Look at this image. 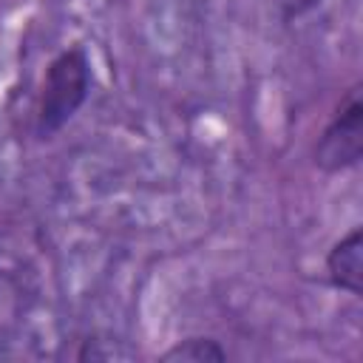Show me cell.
Masks as SVG:
<instances>
[{
	"mask_svg": "<svg viewBox=\"0 0 363 363\" xmlns=\"http://www.w3.org/2000/svg\"><path fill=\"white\" fill-rule=\"evenodd\" d=\"M88 82V57L82 48H68L48 65L37 108V136H51L77 113L85 102Z\"/></svg>",
	"mask_w": 363,
	"mask_h": 363,
	"instance_id": "cell-1",
	"label": "cell"
},
{
	"mask_svg": "<svg viewBox=\"0 0 363 363\" xmlns=\"http://www.w3.org/2000/svg\"><path fill=\"white\" fill-rule=\"evenodd\" d=\"M363 150V108L357 99V88H352L337 108L332 125L323 130L318 142V164L323 170H340L360 159Z\"/></svg>",
	"mask_w": 363,
	"mask_h": 363,
	"instance_id": "cell-2",
	"label": "cell"
},
{
	"mask_svg": "<svg viewBox=\"0 0 363 363\" xmlns=\"http://www.w3.org/2000/svg\"><path fill=\"white\" fill-rule=\"evenodd\" d=\"M329 267V278L335 286L360 295L363 289V238L360 230H352L343 241H337L326 258Z\"/></svg>",
	"mask_w": 363,
	"mask_h": 363,
	"instance_id": "cell-3",
	"label": "cell"
},
{
	"mask_svg": "<svg viewBox=\"0 0 363 363\" xmlns=\"http://www.w3.org/2000/svg\"><path fill=\"white\" fill-rule=\"evenodd\" d=\"M224 357H227V352H224L216 340H210V337H190V340L173 346V349L164 354V360H193V363L224 360Z\"/></svg>",
	"mask_w": 363,
	"mask_h": 363,
	"instance_id": "cell-4",
	"label": "cell"
},
{
	"mask_svg": "<svg viewBox=\"0 0 363 363\" xmlns=\"http://www.w3.org/2000/svg\"><path fill=\"white\" fill-rule=\"evenodd\" d=\"M278 9H281V14L289 20V17H298V14H303V11H309L318 0H272Z\"/></svg>",
	"mask_w": 363,
	"mask_h": 363,
	"instance_id": "cell-5",
	"label": "cell"
}]
</instances>
